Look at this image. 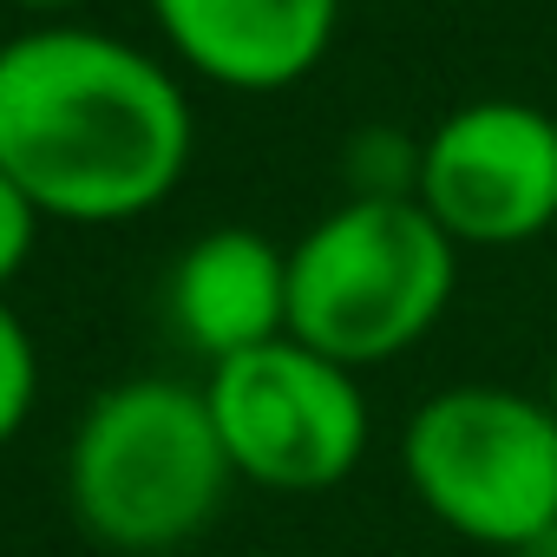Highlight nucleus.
I'll return each instance as SVG.
<instances>
[{"instance_id": "obj_1", "label": "nucleus", "mask_w": 557, "mask_h": 557, "mask_svg": "<svg viewBox=\"0 0 557 557\" xmlns=\"http://www.w3.org/2000/svg\"><path fill=\"white\" fill-rule=\"evenodd\" d=\"M190 164L184 86L119 34L40 27L0 47V171L40 216L125 223Z\"/></svg>"}, {"instance_id": "obj_2", "label": "nucleus", "mask_w": 557, "mask_h": 557, "mask_svg": "<svg viewBox=\"0 0 557 557\" xmlns=\"http://www.w3.org/2000/svg\"><path fill=\"white\" fill-rule=\"evenodd\" d=\"M459 243L413 190H361L289 249V335L342 368L407 355L453 302Z\"/></svg>"}, {"instance_id": "obj_3", "label": "nucleus", "mask_w": 557, "mask_h": 557, "mask_svg": "<svg viewBox=\"0 0 557 557\" xmlns=\"http://www.w3.org/2000/svg\"><path fill=\"white\" fill-rule=\"evenodd\" d=\"M236 466L210 420L203 387L145 374L106 387L66 446V505L86 537L112 550H177L197 537Z\"/></svg>"}, {"instance_id": "obj_4", "label": "nucleus", "mask_w": 557, "mask_h": 557, "mask_svg": "<svg viewBox=\"0 0 557 557\" xmlns=\"http://www.w3.org/2000/svg\"><path fill=\"white\" fill-rule=\"evenodd\" d=\"M400 472L413 498L466 544H557V420L544 394L485 381L433 394L400 433Z\"/></svg>"}, {"instance_id": "obj_5", "label": "nucleus", "mask_w": 557, "mask_h": 557, "mask_svg": "<svg viewBox=\"0 0 557 557\" xmlns=\"http://www.w3.org/2000/svg\"><path fill=\"white\" fill-rule=\"evenodd\" d=\"M203 400L236 479L262 492H335L368 453V394L355 368L296 335L216 361Z\"/></svg>"}, {"instance_id": "obj_6", "label": "nucleus", "mask_w": 557, "mask_h": 557, "mask_svg": "<svg viewBox=\"0 0 557 557\" xmlns=\"http://www.w3.org/2000/svg\"><path fill=\"white\" fill-rule=\"evenodd\" d=\"M413 197L453 243L511 249L557 223V119L524 99H472L413 158Z\"/></svg>"}, {"instance_id": "obj_7", "label": "nucleus", "mask_w": 557, "mask_h": 557, "mask_svg": "<svg viewBox=\"0 0 557 557\" xmlns=\"http://www.w3.org/2000/svg\"><path fill=\"white\" fill-rule=\"evenodd\" d=\"M151 21L203 79L283 92L329 53L342 0H151Z\"/></svg>"}, {"instance_id": "obj_8", "label": "nucleus", "mask_w": 557, "mask_h": 557, "mask_svg": "<svg viewBox=\"0 0 557 557\" xmlns=\"http://www.w3.org/2000/svg\"><path fill=\"white\" fill-rule=\"evenodd\" d=\"M171 322L216 368L289 335V249L262 230H210L171 269Z\"/></svg>"}, {"instance_id": "obj_9", "label": "nucleus", "mask_w": 557, "mask_h": 557, "mask_svg": "<svg viewBox=\"0 0 557 557\" xmlns=\"http://www.w3.org/2000/svg\"><path fill=\"white\" fill-rule=\"evenodd\" d=\"M34 394H40V361H34V335L27 322L0 302V446H8L27 413H34Z\"/></svg>"}, {"instance_id": "obj_10", "label": "nucleus", "mask_w": 557, "mask_h": 557, "mask_svg": "<svg viewBox=\"0 0 557 557\" xmlns=\"http://www.w3.org/2000/svg\"><path fill=\"white\" fill-rule=\"evenodd\" d=\"M34 236H40V210H34V197H27L8 171H0V289H8L14 275L27 269Z\"/></svg>"}, {"instance_id": "obj_11", "label": "nucleus", "mask_w": 557, "mask_h": 557, "mask_svg": "<svg viewBox=\"0 0 557 557\" xmlns=\"http://www.w3.org/2000/svg\"><path fill=\"white\" fill-rule=\"evenodd\" d=\"M21 8H34V14H66V8H79V0H21Z\"/></svg>"}, {"instance_id": "obj_12", "label": "nucleus", "mask_w": 557, "mask_h": 557, "mask_svg": "<svg viewBox=\"0 0 557 557\" xmlns=\"http://www.w3.org/2000/svg\"><path fill=\"white\" fill-rule=\"evenodd\" d=\"M544 407H550V420H557V355H550V381H544Z\"/></svg>"}, {"instance_id": "obj_13", "label": "nucleus", "mask_w": 557, "mask_h": 557, "mask_svg": "<svg viewBox=\"0 0 557 557\" xmlns=\"http://www.w3.org/2000/svg\"><path fill=\"white\" fill-rule=\"evenodd\" d=\"M249 557H283V550H249Z\"/></svg>"}]
</instances>
